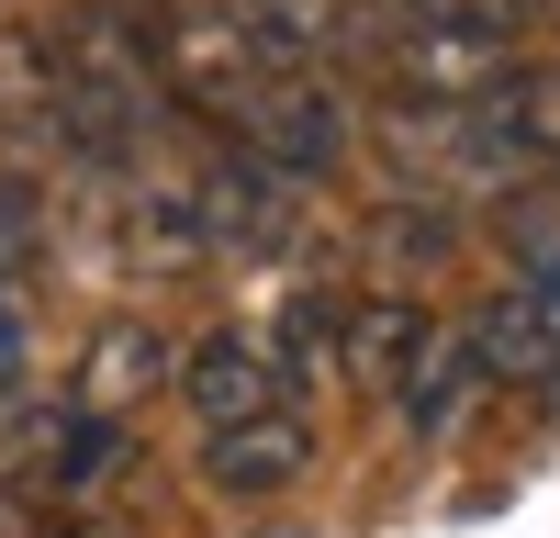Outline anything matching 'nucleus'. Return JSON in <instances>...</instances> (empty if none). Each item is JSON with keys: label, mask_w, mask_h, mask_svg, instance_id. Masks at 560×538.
I'll list each match as a JSON object with an SVG mask.
<instances>
[{"label": "nucleus", "mask_w": 560, "mask_h": 538, "mask_svg": "<svg viewBox=\"0 0 560 538\" xmlns=\"http://www.w3.org/2000/svg\"><path fill=\"white\" fill-rule=\"evenodd\" d=\"M0 538H34V505H23L12 482H0Z\"/></svg>", "instance_id": "f3484780"}, {"label": "nucleus", "mask_w": 560, "mask_h": 538, "mask_svg": "<svg viewBox=\"0 0 560 538\" xmlns=\"http://www.w3.org/2000/svg\"><path fill=\"white\" fill-rule=\"evenodd\" d=\"M102 471H124V416H90V404H79L68 437H57V460H45V482H57V493H90Z\"/></svg>", "instance_id": "f8f14e48"}, {"label": "nucleus", "mask_w": 560, "mask_h": 538, "mask_svg": "<svg viewBox=\"0 0 560 538\" xmlns=\"http://www.w3.org/2000/svg\"><path fill=\"white\" fill-rule=\"evenodd\" d=\"M527 303L549 314V337H560V247H538V258H527Z\"/></svg>", "instance_id": "dca6fc26"}, {"label": "nucleus", "mask_w": 560, "mask_h": 538, "mask_svg": "<svg viewBox=\"0 0 560 538\" xmlns=\"http://www.w3.org/2000/svg\"><path fill=\"white\" fill-rule=\"evenodd\" d=\"M179 393H191L202 426H236V416H258V404H292V393H280L269 337H247V326H213L191 359H179Z\"/></svg>", "instance_id": "39448f33"}, {"label": "nucleus", "mask_w": 560, "mask_h": 538, "mask_svg": "<svg viewBox=\"0 0 560 538\" xmlns=\"http://www.w3.org/2000/svg\"><path fill=\"white\" fill-rule=\"evenodd\" d=\"M303 471H314V416H303V404H258V416H236V426L202 437V482L236 493V505H258V493H292Z\"/></svg>", "instance_id": "20e7f679"}, {"label": "nucleus", "mask_w": 560, "mask_h": 538, "mask_svg": "<svg viewBox=\"0 0 560 538\" xmlns=\"http://www.w3.org/2000/svg\"><path fill=\"white\" fill-rule=\"evenodd\" d=\"M247 34L269 45L280 68H337V57H370V0H236Z\"/></svg>", "instance_id": "423d86ee"}, {"label": "nucleus", "mask_w": 560, "mask_h": 538, "mask_svg": "<svg viewBox=\"0 0 560 538\" xmlns=\"http://www.w3.org/2000/svg\"><path fill=\"white\" fill-rule=\"evenodd\" d=\"M459 348H471V371H482V382H560V337H549V314L527 303V281H516V292H493L471 326H459Z\"/></svg>", "instance_id": "0eeeda50"}, {"label": "nucleus", "mask_w": 560, "mask_h": 538, "mask_svg": "<svg viewBox=\"0 0 560 538\" xmlns=\"http://www.w3.org/2000/svg\"><path fill=\"white\" fill-rule=\"evenodd\" d=\"M370 247H382V269H427V258L459 247V224H448L438 202H393L382 224H370Z\"/></svg>", "instance_id": "ddd939ff"}, {"label": "nucleus", "mask_w": 560, "mask_h": 538, "mask_svg": "<svg viewBox=\"0 0 560 538\" xmlns=\"http://www.w3.org/2000/svg\"><path fill=\"white\" fill-rule=\"evenodd\" d=\"M191 191H202V236H213V258H269V247L303 236V191H314V179H292L280 157H258V147H236V134H224V157L191 168Z\"/></svg>", "instance_id": "f03ea898"}, {"label": "nucleus", "mask_w": 560, "mask_h": 538, "mask_svg": "<svg viewBox=\"0 0 560 538\" xmlns=\"http://www.w3.org/2000/svg\"><path fill=\"white\" fill-rule=\"evenodd\" d=\"M348 102H337V79L325 68H269L258 79V102H247V124H236V147H258V157H280L292 179H325V168H348Z\"/></svg>", "instance_id": "7ed1b4c3"}, {"label": "nucleus", "mask_w": 560, "mask_h": 538, "mask_svg": "<svg viewBox=\"0 0 560 538\" xmlns=\"http://www.w3.org/2000/svg\"><path fill=\"white\" fill-rule=\"evenodd\" d=\"M34 371V303H23V281H0V382H23Z\"/></svg>", "instance_id": "2eb2a0df"}, {"label": "nucleus", "mask_w": 560, "mask_h": 538, "mask_svg": "<svg viewBox=\"0 0 560 538\" xmlns=\"http://www.w3.org/2000/svg\"><path fill=\"white\" fill-rule=\"evenodd\" d=\"M415 348H427V314H415L404 292H382V303H359V314H348V348H337V359H348L370 393H393Z\"/></svg>", "instance_id": "9d476101"}, {"label": "nucleus", "mask_w": 560, "mask_h": 538, "mask_svg": "<svg viewBox=\"0 0 560 538\" xmlns=\"http://www.w3.org/2000/svg\"><path fill=\"white\" fill-rule=\"evenodd\" d=\"M158 68H168V102L191 113V124L236 134L247 102H258V79H269L280 57L247 34L236 0H168V12H158Z\"/></svg>", "instance_id": "f257e3e1"}, {"label": "nucleus", "mask_w": 560, "mask_h": 538, "mask_svg": "<svg viewBox=\"0 0 560 538\" xmlns=\"http://www.w3.org/2000/svg\"><path fill=\"white\" fill-rule=\"evenodd\" d=\"M471 382H482V371H471V348L427 326V348L404 359V382H393V404H404V426H415V437H448V416H459V404H471Z\"/></svg>", "instance_id": "1a4fd4ad"}, {"label": "nucleus", "mask_w": 560, "mask_h": 538, "mask_svg": "<svg viewBox=\"0 0 560 538\" xmlns=\"http://www.w3.org/2000/svg\"><path fill=\"white\" fill-rule=\"evenodd\" d=\"M68 538H124V527H102V516H79V527H68Z\"/></svg>", "instance_id": "a211bd4d"}, {"label": "nucleus", "mask_w": 560, "mask_h": 538, "mask_svg": "<svg viewBox=\"0 0 560 538\" xmlns=\"http://www.w3.org/2000/svg\"><path fill=\"white\" fill-rule=\"evenodd\" d=\"M34 236H45L34 191H23V179H0V281H23V269H34Z\"/></svg>", "instance_id": "4468645a"}, {"label": "nucleus", "mask_w": 560, "mask_h": 538, "mask_svg": "<svg viewBox=\"0 0 560 538\" xmlns=\"http://www.w3.org/2000/svg\"><path fill=\"white\" fill-rule=\"evenodd\" d=\"M68 416H79V404H45L34 382H0V482H12V471H45V460H57Z\"/></svg>", "instance_id": "9b49d317"}, {"label": "nucleus", "mask_w": 560, "mask_h": 538, "mask_svg": "<svg viewBox=\"0 0 560 538\" xmlns=\"http://www.w3.org/2000/svg\"><path fill=\"white\" fill-rule=\"evenodd\" d=\"M168 371H179V359H168L158 326H102L90 359H79V404H90V416H124V404H147Z\"/></svg>", "instance_id": "6e6552de"}]
</instances>
